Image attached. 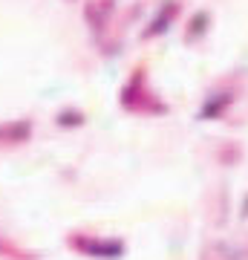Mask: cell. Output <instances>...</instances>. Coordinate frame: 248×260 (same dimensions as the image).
<instances>
[]
</instances>
